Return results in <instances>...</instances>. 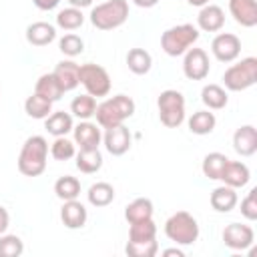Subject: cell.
Segmentation results:
<instances>
[{
    "instance_id": "obj_45",
    "label": "cell",
    "mask_w": 257,
    "mask_h": 257,
    "mask_svg": "<svg viewBox=\"0 0 257 257\" xmlns=\"http://www.w3.org/2000/svg\"><path fill=\"white\" fill-rule=\"evenodd\" d=\"M163 255H165V257H169V255H177V257H183L185 253H183V249H179V247H173V249H165V251H163Z\"/></svg>"
},
{
    "instance_id": "obj_32",
    "label": "cell",
    "mask_w": 257,
    "mask_h": 257,
    "mask_svg": "<svg viewBox=\"0 0 257 257\" xmlns=\"http://www.w3.org/2000/svg\"><path fill=\"white\" fill-rule=\"evenodd\" d=\"M54 193L60 201H72L80 195V181L72 175H64L54 183Z\"/></svg>"
},
{
    "instance_id": "obj_44",
    "label": "cell",
    "mask_w": 257,
    "mask_h": 257,
    "mask_svg": "<svg viewBox=\"0 0 257 257\" xmlns=\"http://www.w3.org/2000/svg\"><path fill=\"white\" fill-rule=\"evenodd\" d=\"M68 4L70 6H74V8H86V6H90L92 4V0H68Z\"/></svg>"
},
{
    "instance_id": "obj_20",
    "label": "cell",
    "mask_w": 257,
    "mask_h": 257,
    "mask_svg": "<svg viewBox=\"0 0 257 257\" xmlns=\"http://www.w3.org/2000/svg\"><path fill=\"white\" fill-rule=\"evenodd\" d=\"M56 38V28L44 20H38V22H32L28 24L26 28V40L28 44L32 46H46L50 44L52 40Z\"/></svg>"
},
{
    "instance_id": "obj_6",
    "label": "cell",
    "mask_w": 257,
    "mask_h": 257,
    "mask_svg": "<svg viewBox=\"0 0 257 257\" xmlns=\"http://www.w3.org/2000/svg\"><path fill=\"white\" fill-rule=\"evenodd\" d=\"M223 82H225V88L233 92L251 88L257 82V58L247 56V58H241L237 64H231L223 74Z\"/></svg>"
},
{
    "instance_id": "obj_15",
    "label": "cell",
    "mask_w": 257,
    "mask_h": 257,
    "mask_svg": "<svg viewBox=\"0 0 257 257\" xmlns=\"http://www.w3.org/2000/svg\"><path fill=\"white\" fill-rule=\"evenodd\" d=\"M72 133H74V145H78L80 149H98L102 141L100 128L90 120H80L76 126H72Z\"/></svg>"
},
{
    "instance_id": "obj_24",
    "label": "cell",
    "mask_w": 257,
    "mask_h": 257,
    "mask_svg": "<svg viewBox=\"0 0 257 257\" xmlns=\"http://www.w3.org/2000/svg\"><path fill=\"white\" fill-rule=\"evenodd\" d=\"M124 219L131 223L137 221H145V219H153V201L147 197H137L135 201H131L124 207Z\"/></svg>"
},
{
    "instance_id": "obj_27",
    "label": "cell",
    "mask_w": 257,
    "mask_h": 257,
    "mask_svg": "<svg viewBox=\"0 0 257 257\" xmlns=\"http://www.w3.org/2000/svg\"><path fill=\"white\" fill-rule=\"evenodd\" d=\"M126 66L133 74H147L153 66V56L145 48H131L126 52Z\"/></svg>"
},
{
    "instance_id": "obj_40",
    "label": "cell",
    "mask_w": 257,
    "mask_h": 257,
    "mask_svg": "<svg viewBox=\"0 0 257 257\" xmlns=\"http://www.w3.org/2000/svg\"><path fill=\"white\" fill-rule=\"evenodd\" d=\"M241 215L247 221H255L257 219V189H251L247 193V197L241 201Z\"/></svg>"
},
{
    "instance_id": "obj_10",
    "label": "cell",
    "mask_w": 257,
    "mask_h": 257,
    "mask_svg": "<svg viewBox=\"0 0 257 257\" xmlns=\"http://www.w3.org/2000/svg\"><path fill=\"white\" fill-rule=\"evenodd\" d=\"M211 52L221 62H233L241 54V38L233 32H219L211 42Z\"/></svg>"
},
{
    "instance_id": "obj_22",
    "label": "cell",
    "mask_w": 257,
    "mask_h": 257,
    "mask_svg": "<svg viewBox=\"0 0 257 257\" xmlns=\"http://www.w3.org/2000/svg\"><path fill=\"white\" fill-rule=\"evenodd\" d=\"M44 126L46 131L52 135V137H66L70 131H72V114L64 112V110H56V112H50L46 118H44Z\"/></svg>"
},
{
    "instance_id": "obj_43",
    "label": "cell",
    "mask_w": 257,
    "mask_h": 257,
    "mask_svg": "<svg viewBox=\"0 0 257 257\" xmlns=\"http://www.w3.org/2000/svg\"><path fill=\"white\" fill-rule=\"evenodd\" d=\"M139 8H153V6H157L159 4V0H133Z\"/></svg>"
},
{
    "instance_id": "obj_7",
    "label": "cell",
    "mask_w": 257,
    "mask_h": 257,
    "mask_svg": "<svg viewBox=\"0 0 257 257\" xmlns=\"http://www.w3.org/2000/svg\"><path fill=\"white\" fill-rule=\"evenodd\" d=\"M157 108H159V118L165 126L177 128L185 120V96L183 92L175 88H167L159 94L157 98Z\"/></svg>"
},
{
    "instance_id": "obj_36",
    "label": "cell",
    "mask_w": 257,
    "mask_h": 257,
    "mask_svg": "<svg viewBox=\"0 0 257 257\" xmlns=\"http://www.w3.org/2000/svg\"><path fill=\"white\" fill-rule=\"evenodd\" d=\"M157 251H159L157 239H153V241H126V245H124V253L128 257H155Z\"/></svg>"
},
{
    "instance_id": "obj_9",
    "label": "cell",
    "mask_w": 257,
    "mask_h": 257,
    "mask_svg": "<svg viewBox=\"0 0 257 257\" xmlns=\"http://www.w3.org/2000/svg\"><path fill=\"white\" fill-rule=\"evenodd\" d=\"M211 64L209 54L203 48H189L183 58V74L189 80H205L209 76Z\"/></svg>"
},
{
    "instance_id": "obj_26",
    "label": "cell",
    "mask_w": 257,
    "mask_h": 257,
    "mask_svg": "<svg viewBox=\"0 0 257 257\" xmlns=\"http://www.w3.org/2000/svg\"><path fill=\"white\" fill-rule=\"evenodd\" d=\"M86 199L92 207H106L114 201V187L106 181H98V183L88 187Z\"/></svg>"
},
{
    "instance_id": "obj_5",
    "label": "cell",
    "mask_w": 257,
    "mask_h": 257,
    "mask_svg": "<svg viewBox=\"0 0 257 257\" xmlns=\"http://www.w3.org/2000/svg\"><path fill=\"white\" fill-rule=\"evenodd\" d=\"M165 235L177 245H193L199 239V223L187 211H177L165 221Z\"/></svg>"
},
{
    "instance_id": "obj_2",
    "label": "cell",
    "mask_w": 257,
    "mask_h": 257,
    "mask_svg": "<svg viewBox=\"0 0 257 257\" xmlns=\"http://www.w3.org/2000/svg\"><path fill=\"white\" fill-rule=\"evenodd\" d=\"M135 108H137L135 100L126 94H116L112 98H106L100 104H96V110H94L96 124L102 128L122 124L126 118H131L135 114Z\"/></svg>"
},
{
    "instance_id": "obj_13",
    "label": "cell",
    "mask_w": 257,
    "mask_h": 257,
    "mask_svg": "<svg viewBox=\"0 0 257 257\" xmlns=\"http://www.w3.org/2000/svg\"><path fill=\"white\" fill-rule=\"evenodd\" d=\"M86 219H88L86 207L78 199L64 201V205L60 209V221L66 229H82L86 225Z\"/></svg>"
},
{
    "instance_id": "obj_39",
    "label": "cell",
    "mask_w": 257,
    "mask_h": 257,
    "mask_svg": "<svg viewBox=\"0 0 257 257\" xmlns=\"http://www.w3.org/2000/svg\"><path fill=\"white\" fill-rule=\"evenodd\" d=\"M24 253V243L18 235H0V257H18Z\"/></svg>"
},
{
    "instance_id": "obj_17",
    "label": "cell",
    "mask_w": 257,
    "mask_h": 257,
    "mask_svg": "<svg viewBox=\"0 0 257 257\" xmlns=\"http://www.w3.org/2000/svg\"><path fill=\"white\" fill-rule=\"evenodd\" d=\"M229 12L237 24L253 28L257 24V2L255 0H229Z\"/></svg>"
},
{
    "instance_id": "obj_11",
    "label": "cell",
    "mask_w": 257,
    "mask_h": 257,
    "mask_svg": "<svg viewBox=\"0 0 257 257\" xmlns=\"http://www.w3.org/2000/svg\"><path fill=\"white\" fill-rule=\"evenodd\" d=\"M253 241H255V231L249 225L229 223L223 229V243L233 251H245L253 245Z\"/></svg>"
},
{
    "instance_id": "obj_46",
    "label": "cell",
    "mask_w": 257,
    "mask_h": 257,
    "mask_svg": "<svg viewBox=\"0 0 257 257\" xmlns=\"http://www.w3.org/2000/svg\"><path fill=\"white\" fill-rule=\"evenodd\" d=\"M187 2H189L191 6H199V8L205 6V4H209V0H187Z\"/></svg>"
},
{
    "instance_id": "obj_41",
    "label": "cell",
    "mask_w": 257,
    "mask_h": 257,
    "mask_svg": "<svg viewBox=\"0 0 257 257\" xmlns=\"http://www.w3.org/2000/svg\"><path fill=\"white\" fill-rule=\"evenodd\" d=\"M32 2H34V6H36L38 10H44V12L54 10V8L60 4V0H32Z\"/></svg>"
},
{
    "instance_id": "obj_4",
    "label": "cell",
    "mask_w": 257,
    "mask_h": 257,
    "mask_svg": "<svg viewBox=\"0 0 257 257\" xmlns=\"http://www.w3.org/2000/svg\"><path fill=\"white\" fill-rule=\"evenodd\" d=\"M199 40V28L193 24H177L163 32L161 36V48L169 56H181L185 54L195 42Z\"/></svg>"
},
{
    "instance_id": "obj_42",
    "label": "cell",
    "mask_w": 257,
    "mask_h": 257,
    "mask_svg": "<svg viewBox=\"0 0 257 257\" xmlns=\"http://www.w3.org/2000/svg\"><path fill=\"white\" fill-rule=\"evenodd\" d=\"M8 225H10V215H8V211L0 205V235H2V233H6Z\"/></svg>"
},
{
    "instance_id": "obj_31",
    "label": "cell",
    "mask_w": 257,
    "mask_h": 257,
    "mask_svg": "<svg viewBox=\"0 0 257 257\" xmlns=\"http://www.w3.org/2000/svg\"><path fill=\"white\" fill-rule=\"evenodd\" d=\"M227 161H229V159H227L223 153H217V151H215V153H209V155H205V159H203L201 171H203V175H205L207 179L219 181V177H221V173H223Z\"/></svg>"
},
{
    "instance_id": "obj_8",
    "label": "cell",
    "mask_w": 257,
    "mask_h": 257,
    "mask_svg": "<svg viewBox=\"0 0 257 257\" xmlns=\"http://www.w3.org/2000/svg\"><path fill=\"white\" fill-rule=\"evenodd\" d=\"M78 80L90 96H106L112 86L110 74L106 72V68L94 62H86L78 66Z\"/></svg>"
},
{
    "instance_id": "obj_3",
    "label": "cell",
    "mask_w": 257,
    "mask_h": 257,
    "mask_svg": "<svg viewBox=\"0 0 257 257\" xmlns=\"http://www.w3.org/2000/svg\"><path fill=\"white\" fill-rule=\"evenodd\" d=\"M128 18V2L126 0H106L96 4L90 10V22L98 30H114L122 26Z\"/></svg>"
},
{
    "instance_id": "obj_25",
    "label": "cell",
    "mask_w": 257,
    "mask_h": 257,
    "mask_svg": "<svg viewBox=\"0 0 257 257\" xmlns=\"http://www.w3.org/2000/svg\"><path fill=\"white\" fill-rule=\"evenodd\" d=\"M74 157H76V169L84 175H92L102 167V155L98 149H80Z\"/></svg>"
},
{
    "instance_id": "obj_34",
    "label": "cell",
    "mask_w": 257,
    "mask_h": 257,
    "mask_svg": "<svg viewBox=\"0 0 257 257\" xmlns=\"http://www.w3.org/2000/svg\"><path fill=\"white\" fill-rule=\"evenodd\" d=\"M82 24H84V14L80 8L68 6L56 14V26H60L62 30H76Z\"/></svg>"
},
{
    "instance_id": "obj_16",
    "label": "cell",
    "mask_w": 257,
    "mask_h": 257,
    "mask_svg": "<svg viewBox=\"0 0 257 257\" xmlns=\"http://www.w3.org/2000/svg\"><path fill=\"white\" fill-rule=\"evenodd\" d=\"M249 179H251V171L241 161H227V165L219 177V181H223L227 187H233V189L245 187L249 183Z\"/></svg>"
},
{
    "instance_id": "obj_14",
    "label": "cell",
    "mask_w": 257,
    "mask_h": 257,
    "mask_svg": "<svg viewBox=\"0 0 257 257\" xmlns=\"http://www.w3.org/2000/svg\"><path fill=\"white\" fill-rule=\"evenodd\" d=\"M197 26L205 32H219L225 26V12L217 4H205L199 10Z\"/></svg>"
},
{
    "instance_id": "obj_1",
    "label": "cell",
    "mask_w": 257,
    "mask_h": 257,
    "mask_svg": "<svg viewBox=\"0 0 257 257\" xmlns=\"http://www.w3.org/2000/svg\"><path fill=\"white\" fill-rule=\"evenodd\" d=\"M48 141L42 135H32L24 141L18 155V171L24 177H38L46 171Z\"/></svg>"
},
{
    "instance_id": "obj_33",
    "label": "cell",
    "mask_w": 257,
    "mask_h": 257,
    "mask_svg": "<svg viewBox=\"0 0 257 257\" xmlns=\"http://www.w3.org/2000/svg\"><path fill=\"white\" fill-rule=\"evenodd\" d=\"M94 110H96V98L90 96L88 92L74 96L70 102V112L80 120H88L90 116H94Z\"/></svg>"
},
{
    "instance_id": "obj_29",
    "label": "cell",
    "mask_w": 257,
    "mask_h": 257,
    "mask_svg": "<svg viewBox=\"0 0 257 257\" xmlns=\"http://www.w3.org/2000/svg\"><path fill=\"white\" fill-rule=\"evenodd\" d=\"M24 110L30 118H36V120H44L50 112H52V102L40 94H30L26 100H24Z\"/></svg>"
},
{
    "instance_id": "obj_19",
    "label": "cell",
    "mask_w": 257,
    "mask_h": 257,
    "mask_svg": "<svg viewBox=\"0 0 257 257\" xmlns=\"http://www.w3.org/2000/svg\"><path fill=\"white\" fill-rule=\"evenodd\" d=\"M78 66L80 64H76L74 60H60L56 64L52 74H54V78L58 80V84H60V88L64 92L74 90L80 84V80H78Z\"/></svg>"
},
{
    "instance_id": "obj_21",
    "label": "cell",
    "mask_w": 257,
    "mask_h": 257,
    "mask_svg": "<svg viewBox=\"0 0 257 257\" xmlns=\"http://www.w3.org/2000/svg\"><path fill=\"white\" fill-rule=\"evenodd\" d=\"M237 201H239L237 191L233 187H227V185L213 189L211 191V197H209V203H211V207L217 213H229V211H233L235 205H237Z\"/></svg>"
},
{
    "instance_id": "obj_28",
    "label": "cell",
    "mask_w": 257,
    "mask_h": 257,
    "mask_svg": "<svg viewBox=\"0 0 257 257\" xmlns=\"http://www.w3.org/2000/svg\"><path fill=\"white\" fill-rule=\"evenodd\" d=\"M34 92L40 94V96H44V98H48L50 102L60 100V96L64 94V90L60 88V84H58V80L54 78L52 72H50V74H42V76L36 80Z\"/></svg>"
},
{
    "instance_id": "obj_12",
    "label": "cell",
    "mask_w": 257,
    "mask_h": 257,
    "mask_svg": "<svg viewBox=\"0 0 257 257\" xmlns=\"http://www.w3.org/2000/svg\"><path fill=\"white\" fill-rule=\"evenodd\" d=\"M102 143H104L106 151H108L112 157H120V155H124V153L131 149L133 137H131V131H128L124 124H116V126L104 128Z\"/></svg>"
},
{
    "instance_id": "obj_38",
    "label": "cell",
    "mask_w": 257,
    "mask_h": 257,
    "mask_svg": "<svg viewBox=\"0 0 257 257\" xmlns=\"http://www.w3.org/2000/svg\"><path fill=\"white\" fill-rule=\"evenodd\" d=\"M50 155L54 161H68L76 155V145L66 137H56L54 143L50 145Z\"/></svg>"
},
{
    "instance_id": "obj_23",
    "label": "cell",
    "mask_w": 257,
    "mask_h": 257,
    "mask_svg": "<svg viewBox=\"0 0 257 257\" xmlns=\"http://www.w3.org/2000/svg\"><path fill=\"white\" fill-rule=\"evenodd\" d=\"M201 100L209 110H221L227 106L229 96L221 84H205L201 90Z\"/></svg>"
},
{
    "instance_id": "obj_35",
    "label": "cell",
    "mask_w": 257,
    "mask_h": 257,
    "mask_svg": "<svg viewBox=\"0 0 257 257\" xmlns=\"http://www.w3.org/2000/svg\"><path fill=\"white\" fill-rule=\"evenodd\" d=\"M157 239V225L153 219L131 223L128 227V241H153Z\"/></svg>"
},
{
    "instance_id": "obj_30",
    "label": "cell",
    "mask_w": 257,
    "mask_h": 257,
    "mask_svg": "<svg viewBox=\"0 0 257 257\" xmlns=\"http://www.w3.org/2000/svg\"><path fill=\"white\" fill-rule=\"evenodd\" d=\"M215 124H217V118H215V114L209 112V110H197V112H193V116L189 118V131H191L193 135H199V137L211 135L213 128H215Z\"/></svg>"
},
{
    "instance_id": "obj_37",
    "label": "cell",
    "mask_w": 257,
    "mask_h": 257,
    "mask_svg": "<svg viewBox=\"0 0 257 257\" xmlns=\"http://www.w3.org/2000/svg\"><path fill=\"white\" fill-rule=\"evenodd\" d=\"M58 48H60V52H62L64 56L74 58V56L82 54V50H84V40H82L78 34L68 32V34H64V36L58 40Z\"/></svg>"
},
{
    "instance_id": "obj_18",
    "label": "cell",
    "mask_w": 257,
    "mask_h": 257,
    "mask_svg": "<svg viewBox=\"0 0 257 257\" xmlns=\"http://www.w3.org/2000/svg\"><path fill=\"white\" fill-rule=\"evenodd\" d=\"M233 149L241 157H251L257 151V128L253 124H243L233 133Z\"/></svg>"
}]
</instances>
